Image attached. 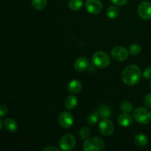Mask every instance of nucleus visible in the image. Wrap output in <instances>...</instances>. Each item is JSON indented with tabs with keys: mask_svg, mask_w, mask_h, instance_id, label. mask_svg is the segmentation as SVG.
<instances>
[{
	"mask_svg": "<svg viewBox=\"0 0 151 151\" xmlns=\"http://www.w3.org/2000/svg\"><path fill=\"white\" fill-rule=\"evenodd\" d=\"M111 2H113L114 4H116L118 6H122L124 4H126L128 2V0H111Z\"/></svg>",
	"mask_w": 151,
	"mask_h": 151,
	"instance_id": "bb28decb",
	"label": "nucleus"
},
{
	"mask_svg": "<svg viewBox=\"0 0 151 151\" xmlns=\"http://www.w3.org/2000/svg\"><path fill=\"white\" fill-rule=\"evenodd\" d=\"M119 10L116 7H114V6H111L107 10V16L110 19H116L119 16Z\"/></svg>",
	"mask_w": 151,
	"mask_h": 151,
	"instance_id": "4be33fe9",
	"label": "nucleus"
},
{
	"mask_svg": "<svg viewBox=\"0 0 151 151\" xmlns=\"http://www.w3.org/2000/svg\"><path fill=\"white\" fill-rule=\"evenodd\" d=\"M89 66V61L85 57H81L77 59L75 62V68L78 72L86 71Z\"/></svg>",
	"mask_w": 151,
	"mask_h": 151,
	"instance_id": "9b49d317",
	"label": "nucleus"
},
{
	"mask_svg": "<svg viewBox=\"0 0 151 151\" xmlns=\"http://www.w3.org/2000/svg\"><path fill=\"white\" fill-rule=\"evenodd\" d=\"M134 141L135 143L138 146L140 147H144L148 142V138L146 135L143 134H138L134 137Z\"/></svg>",
	"mask_w": 151,
	"mask_h": 151,
	"instance_id": "f3484780",
	"label": "nucleus"
},
{
	"mask_svg": "<svg viewBox=\"0 0 151 151\" xmlns=\"http://www.w3.org/2000/svg\"><path fill=\"white\" fill-rule=\"evenodd\" d=\"M143 77L146 80L151 79V66L147 67L143 72Z\"/></svg>",
	"mask_w": 151,
	"mask_h": 151,
	"instance_id": "393cba45",
	"label": "nucleus"
},
{
	"mask_svg": "<svg viewBox=\"0 0 151 151\" xmlns=\"http://www.w3.org/2000/svg\"><path fill=\"white\" fill-rule=\"evenodd\" d=\"M83 0H69L68 5L69 7L73 11H78L82 7Z\"/></svg>",
	"mask_w": 151,
	"mask_h": 151,
	"instance_id": "a211bd4d",
	"label": "nucleus"
},
{
	"mask_svg": "<svg viewBox=\"0 0 151 151\" xmlns=\"http://www.w3.org/2000/svg\"><path fill=\"white\" fill-rule=\"evenodd\" d=\"M145 105L149 109H151V93L147 94L144 99Z\"/></svg>",
	"mask_w": 151,
	"mask_h": 151,
	"instance_id": "a878e982",
	"label": "nucleus"
},
{
	"mask_svg": "<svg viewBox=\"0 0 151 151\" xmlns=\"http://www.w3.org/2000/svg\"><path fill=\"white\" fill-rule=\"evenodd\" d=\"M4 126H5V128L9 132L13 133L17 130L18 124L14 119H11V118H8V119H6V120L4 121Z\"/></svg>",
	"mask_w": 151,
	"mask_h": 151,
	"instance_id": "dca6fc26",
	"label": "nucleus"
},
{
	"mask_svg": "<svg viewBox=\"0 0 151 151\" xmlns=\"http://www.w3.org/2000/svg\"><path fill=\"white\" fill-rule=\"evenodd\" d=\"M3 128V120L2 119H0V129H2Z\"/></svg>",
	"mask_w": 151,
	"mask_h": 151,
	"instance_id": "c756f323",
	"label": "nucleus"
},
{
	"mask_svg": "<svg viewBox=\"0 0 151 151\" xmlns=\"http://www.w3.org/2000/svg\"><path fill=\"white\" fill-rule=\"evenodd\" d=\"M138 14L142 19L148 20L151 19V3L149 1H143L138 7Z\"/></svg>",
	"mask_w": 151,
	"mask_h": 151,
	"instance_id": "1a4fd4ad",
	"label": "nucleus"
},
{
	"mask_svg": "<svg viewBox=\"0 0 151 151\" xmlns=\"http://www.w3.org/2000/svg\"><path fill=\"white\" fill-rule=\"evenodd\" d=\"M104 142L99 137H92L86 139L83 143L85 151H101L104 148Z\"/></svg>",
	"mask_w": 151,
	"mask_h": 151,
	"instance_id": "7ed1b4c3",
	"label": "nucleus"
},
{
	"mask_svg": "<svg viewBox=\"0 0 151 151\" xmlns=\"http://www.w3.org/2000/svg\"><path fill=\"white\" fill-rule=\"evenodd\" d=\"M111 59L109 55L103 51H98L94 54L92 57V63L97 67L106 68L110 64Z\"/></svg>",
	"mask_w": 151,
	"mask_h": 151,
	"instance_id": "20e7f679",
	"label": "nucleus"
},
{
	"mask_svg": "<svg viewBox=\"0 0 151 151\" xmlns=\"http://www.w3.org/2000/svg\"><path fill=\"white\" fill-rule=\"evenodd\" d=\"M78 104V99L74 95H69L64 100V106L68 110H72Z\"/></svg>",
	"mask_w": 151,
	"mask_h": 151,
	"instance_id": "2eb2a0df",
	"label": "nucleus"
},
{
	"mask_svg": "<svg viewBox=\"0 0 151 151\" xmlns=\"http://www.w3.org/2000/svg\"><path fill=\"white\" fill-rule=\"evenodd\" d=\"M141 52V47L138 44H134L130 47L129 52L133 55H137Z\"/></svg>",
	"mask_w": 151,
	"mask_h": 151,
	"instance_id": "5701e85b",
	"label": "nucleus"
},
{
	"mask_svg": "<svg viewBox=\"0 0 151 151\" xmlns=\"http://www.w3.org/2000/svg\"><path fill=\"white\" fill-rule=\"evenodd\" d=\"M141 69L136 65H129L122 71V80L128 86H134L138 83L141 79Z\"/></svg>",
	"mask_w": 151,
	"mask_h": 151,
	"instance_id": "f257e3e1",
	"label": "nucleus"
},
{
	"mask_svg": "<svg viewBox=\"0 0 151 151\" xmlns=\"http://www.w3.org/2000/svg\"><path fill=\"white\" fill-rule=\"evenodd\" d=\"M98 113L102 119H108L111 116V109L108 105L103 104L100 106L98 109Z\"/></svg>",
	"mask_w": 151,
	"mask_h": 151,
	"instance_id": "4468645a",
	"label": "nucleus"
},
{
	"mask_svg": "<svg viewBox=\"0 0 151 151\" xmlns=\"http://www.w3.org/2000/svg\"><path fill=\"white\" fill-rule=\"evenodd\" d=\"M32 4L37 10H42L47 5V0H32Z\"/></svg>",
	"mask_w": 151,
	"mask_h": 151,
	"instance_id": "6ab92c4d",
	"label": "nucleus"
},
{
	"mask_svg": "<svg viewBox=\"0 0 151 151\" xmlns=\"http://www.w3.org/2000/svg\"><path fill=\"white\" fill-rule=\"evenodd\" d=\"M133 118L134 117H132V116L128 113H123L118 117V123L120 126L126 128L132 124Z\"/></svg>",
	"mask_w": 151,
	"mask_h": 151,
	"instance_id": "f8f14e48",
	"label": "nucleus"
},
{
	"mask_svg": "<svg viewBox=\"0 0 151 151\" xmlns=\"http://www.w3.org/2000/svg\"><path fill=\"white\" fill-rule=\"evenodd\" d=\"M82 89V84L78 80H73L68 85V91L72 94H78Z\"/></svg>",
	"mask_w": 151,
	"mask_h": 151,
	"instance_id": "ddd939ff",
	"label": "nucleus"
},
{
	"mask_svg": "<svg viewBox=\"0 0 151 151\" xmlns=\"http://www.w3.org/2000/svg\"><path fill=\"white\" fill-rule=\"evenodd\" d=\"M58 123L63 128H69L74 123V117L68 112H62L58 116Z\"/></svg>",
	"mask_w": 151,
	"mask_h": 151,
	"instance_id": "9d476101",
	"label": "nucleus"
},
{
	"mask_svg": "<svg viewBox=\"0 0 151 151\" xmlns=\"http://www.w3.org/2000/svg\"><path fill=\"white\" fill-rule=\"evenodd\" d=\"M75 145H76V139L72 134H65L59 141L60 149L64 151L73 150L75 147Z\"/></svg>",
	"mask_w": 151,
	"mask_h": 151,
	"instance_id": "39448f33",
	"label": "nucleus"
},
{
	"mask_svg": "<svg viewBox=\"0 0 151 151\" xmlns=\"http://www.w3.org/2000/svg\"><path fill=\"white\" fill-rule=\"evenodd\" d=\"M150 88H151V82H150Z\"/></svg>",
	"mask_w": 151,
	"mask_h": 151,
	"instance_id": "7c9ffc66",
	"label": "nucleus"
},
{
	"mask_svg": "<svg viewBox=\"0 0 151 151\" xmlns=\"http://www.w3.org/2000/svg\"><path fill=\"white\" fill-rule=\"evenodd\" d=\"M59 149L57 148L56 147L54 146H48L47 147H44L43 149V151H58Z\"/></svg>",
	"mask_w": 151,
	"mask_h": 151,
	"instance_id": "c85d7f7f",
	"label": "nucleus"
},
{
	"mask_svg": "<svg viewBox=\"0 0 151 151\" xmlns=\"http://www.w3.org/2000/svg\"><path fill=\"white\" fill-rule=\"evenodd\" d=\"M100 114H99L98 111H94L91 112L87 117V122L90 125H94L98 122L99 119H100Z\"/></svg>",
	"mask_w": 151,
	"mask_h": 151,
	"instance_id": "412c9836",
	"label": "nucleus"
},
{
	"mask_svg": "<svg viewBox=\"0 0 151 151\" xmlns=\"http://www.w3.org/2000/svg\"><path fill=\"white\" fill-rule=\"evenodd\" d=\"M90 135V130L87 127H83L80 131V136L83 139H87Z\"/></svg>",
	"mask_w": 151,
	"mask_h": 151,
	"instance_id": "b1692460",
	"label": "nucleus"
},
{
	"mask_svg": "<svg viewBox=\"0 0 151 151\" xmlns=\"http://www.w3.org/2000/svg\"><path fill=\"white\" fill-rule=\"evenodd\" d=\"M129 51L123 47H116L112 50L111 57L114 60L119 62H122L128 57Z\"/></svg>",
	"mask_w": 151,
	"mask_h": 151,
	"instance_id": "423d86ee",
	"label": "nucleus"
},
{
	"mask_svg": "<svg viewBox=\"0 0 151 151\" xmlns=\"http://www.w3.org/2000/svg\"><path fill=\"white\" fill-rule=\"evenodd\" d=\"M99 130L103 136H111L114 131V124L110 119H103L99 123Z\"/></svg>",
	"mask_w": 151,
	"mask_h": 151,
	"instance_id": "0eeeda50",
	"label": "nucleus"
},
{
	"mask_svg": "<svg viewBox=\"0 0 151 151\" xmlns=\"http://www.w3.org/2000/svg\"><path fill=\"white\" fill-rule=\"evenodd\" d=\"M86 9L91 14H98L103 10V4L100 0H87Z\"/></svg>",
	"mask_w": 151,
	"mask_h": 151,
	"instance_id": "6e6552de",
	"label": "nucleus"
},
{
	"mask_svg": "<svg viewBox=\"0 0 151 151\" xmlns=\"http://www.w3.org/2000/svg\"><path fill=\"white\" fill-rule=\"evenodd\" d=\"M119 109L123 113H130L134 110V106L128 101H123L120 103Z\"/></svg>",
	"mask_w": 151,
	"mask_h": 151,
	"instance_id": "aec40b11",
	"label": "nucleus"
},
{
	"mask_svg": "<svg viewBox=\"0 0 151 151\" xmlns=\"http://www.w3.org/2000/svg\"><path fill=\"white\" fill-rule=\"evenodd\" d=\"M7 114V108L4 105H1L0 106V114L1 116H5Z\"/></svg>",
	"mask_w": 151,
	"mask_h": 151,
	"instance_id": "cd10ccee",
	"label": "nucleus"
},
{
	"mask_svg": "<svg viewBox=\"0 0 151 151\" xmlns=\"http://www.w3.org/2000/svg\"><path fill=\"white\" fill-rule=\"evenodd\" d=\"M133 117L138 123L146 125L151 122V111L145 108H137L133 112Z\"/></svg>",
	"mask_w": 151,
	"mask_h": 151,
	"instance_id": "f03ea898",
	"label": "nucleus"
}]
</instances>
